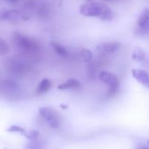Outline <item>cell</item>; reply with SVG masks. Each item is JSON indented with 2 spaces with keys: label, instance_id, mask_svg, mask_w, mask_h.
Wrapping results in <instances>:
<instances>
[{
  "label": "cell",
  "instance_id": "6",
  "mask_svg": "<svg viewBox=\"0 0 149 149\" xmlns=\"http://www.w3.org/2000/svg\"><path fill=\"white\" fill-rule=\"evenodd\" d=\"M22 17V13L18 10H9L0 12V20L16 21Z\"/></svg>",
  "mask_w": 149,
  "mask_h": 149
},
{
  "label": "cell",
  "instance_id": "5",
  "mask_svg": "<svg viewBox=\"0 0 149 149\" xmlns=\"http://www.w3.org/2000/svg\"><path fill=\"white\" fill-rule=\"evenodd\" d=\"M132 74L134 78L146 87L149 88V74L146 71L142 69L132 70Z\"/></svg>",
  "mask_w": 149,
  "mask_h": 149
},
{
  "label": "cell",
  "instance_id": "17",
  "mask_svg": "<svg viewBox=\"0 0 149 149\" xmlns=\"http://www.w3.org/2000/svg\"><path fill=\"white\" fill-rule=\"evenodd\" d=\"M7 132H18V133L22 134V135H24L26 133V130L23 129V127L20 126H17V125H13V126H10L8 129L7 130Z\"/></svg>",
  "mask_w": 149,
  "mask_h": 149
},
{
  "label": "cell",
  "instance_id": "4",
  "mask_svg": "<svg viewBox=\"0 0 149 149\" xmlns=\"http://www.w3.org/2000/svg\"><path fill=\"white\" fill-rule=\"evenodd\" d=\"M39 114L47 122L52 128H57L60 125V115L57 111L49 107H42L39 109Z\"/></svg>",
  "mask_w": 149,
  "mask_h": 149
},
{
  "label": "cell",
  "instance_id": "16",
  "mask_svg": "<svg viewBox=\"0 0 149 149\" xmlns=\"http://www.w3.org/2000/svg\"><path fill=\"white\" fill-rule=\"evenodd\" d=\"M9 49L10 48L7 42L4 39H0V56L6 55L9 52Z\"/></svg>",
  "mask_w": 149,
  "mask_h": 149
},
{
  "label": "cell",
  "instance_id": "8",
  "mask_svg": "<svg viewBox=\"0 0 149 149\" xmlns=\"http://www.w3.org/2000/svg\"><path fill=\"white\" fill-rule=\"evenodd\" d=\"M18 84L12 79H5L1 83V90L7 93H15L18 90Z\"/></svg>",
  "mask_w": 149,
  "mask_h": 149
},
{
  "label": "cell",
  "instance_id": "2",
  "mask_svg": "<svg viewBox=\"0 0 149 149\" xmlns=\"http://www.w3.org/2000/svg\"><path fill=\"white\" fill-rule=\"evenodd\" d=\"M11 40L13 46L22 52H33L39 49V44L36 40L30 39L19 32L13 33Z\"/></svg>",
  "mask_w": 149,
  "mask_h": 149
},
{
  "label": "cell",
  "instance_id": "1",
  "mask_svg": "<svg viewBox=\"0 0 149 149\" xmlns=\"http://www.w3.org/2000/svg\"><path fill=\"white\" fill-rule=\"evenodd\" d=\"M79 12L85 17H100L103 21H111L113 18V13L110 7L100 2L93 1L81 4Z\"/></svg>",
  "mask_w": 149,
  "mask_h": 149
},
{
  "label": "cell",
  "instance_id": "20",
  "mask_svg": "<svg viewBox=\"0 0 149 149\" xmlns=\"http://www.w3.org/2000/svg\"><path fill=\"white\" fill-rule=\"evenodd\" d=\"M104 1H115V0H104Z\"/></svg>",
  "mask_w": 149,
  "mask_h": 149
},
{
  "label": "cell",
  "instance_id": "12",
  "mask_svg": "<svg viewBox=\"0 0 149 149\" xmlns=\"http://www.w3.org/2000/svg\"><path fill=\"white\" fill-rule=\"evenodd\" d=\"M50 45L57 54H58V55L62 57L68 56V51L65 49V47L63 46L62 45H61V44L56 42H52L50 43Z\"/></svg>",
  "mask_w": 149,
  "mask_h": 149
},
{
  "label": "cell",
  "instance_id": "10",
  "mask_svg": "<svg viewBox=\"0 0 149 149\" xmlns=\"http://www.w3.org/2000/svg\"><path fill=\"white\" fill-rule=\"evenodd\" d=\"M149 21V9L145 8L142 11V13L140 15L138 19V25L141 28L143 29L146 28L148 25Z\"/></svg>",
  "mask_w": 149,
  "mask_h": 149
},
{
  "label": "cell",
  "instance_id": "21",
  "mask_svg": "<svg viewBox=\"0 0 149 149\" xmlns=\"http://www.w3.org/2000/svg\"><path fill=\"white\" fill-rule=\"evenodd\" d=\"M141 149H149L148 148H145V147H143V148H141Z\"/></svg>",
  "mask_w": 149,
  "mask_h": 149
},
{
  "label": "cell",
  "instance_id": "7",
  "mask_svg": "<svg viewBox=\"0 0 149 149\" xmlns=\"http://www.w3.org/2000/svg\"><path fill=\"white\" fill-rule=\"evenodd\" d=\"M120 44L117 42H109L100 44L97 47V49L102 52H114L120 48Z\"/></svg>",
  "mask_w": 149,
  "mask_h": 149
},
{
  "label": "cell",
  "instance_id": "19",
  "mask_svg": "<svg viewBox=\"0 0 149 149\" xmlns=\"http://www.w3.org/2000/svg\"><path fill=\"white\" fill-rule=\"evenodd\" d=\"M61 107L62 108V109H68V106H65V105H61Z\"/></svg>",
  "mask_w": 149,
  "mask_h": 149
},
{
  "label": "cell",
  "instance_id": "3",
  "mask_svg": "<svg viewBox=\"0 0 149 149\" xmlns=\"http://www.w3.org/2000/svg\"><path fill=\"white\" fill-rule=\"evenodd\" d=\"M99 79L105 84L108 85L109 90L108 91L109 97H112L116 95L119 87V81L117 77L109 71H101L99 74Z\"/></svg>",
  "mask_w": 149,
  "mask_h": 149
},
{
  "label": "cell",
  "instance_id": "9",
  "mask_svg": "<svg viewBox=\"0 0 149 149\" xmlns=\"http://www.w3.org/2000/svg\"><path fill=\"white\" fill-rule=\"evenodd\" d=\"M80 87H81V83L76 79H69L65 82L58 86V89L61 90H68V89H79Z\"/></svg>",
  "mask_w": 149,
  "mask_h": 149
},
{
  "label": "cell",
  "instance_id": "18",
  "mask_svg": "<svg viewBox=\"0 0 149 149\" xmlns=\"http://www.w3.org/2000/svg\"><path fill=\"white\" fill-rule=\"evenodd\" d=\"M4 1H6L7 2L10 3V4H15V3L18 2L19 0H4Z\"/></svg>",
  "mask_w": 149,
  "mask_h": 149
},
{
  "label": "cell",
  "instance_id": "14",
  "mask_svg": "<svg viewBox=\"0 0 149 149\" xmlns=\"http://www.w3.org/2000/svg\"><path fill=\"white\" fill-rule=\"evenodd\" d=\"M80 55H81V57L82 58L83 61L85 63L89 62L93 58V53H92L91 50L87 49V48L81 49V51H80Z\"/></svg>",
  "mask_w": 149,
  "mask_h": 149
},
{
  "label": "cell",
  "instance_id": "15",
  "mask_svg": "<svg viewBox=\"0 0 149 149\" xmlns=\"http://www.w3.org/2000/svg\"><path fill=\"white\" fill-rule=\"evenodd\" d=\"M23 135H24L27 139L30 140V141H35V140H36L39 138V133L37 130H31L29 131V132H26V133Z\"/></svg>",
  "mask_w": 149,
  "mask_h": 149
},
{
  "label": "cell",
  "instance_id": "11",
  "mask_svg": "<svg viewBox=\"0 0 149 149\" xmlns=\"http://www.w3.org/2000/svg\"><path fill=\"white\" fill-rule=\"evenodd\" d=\"M52 81L49 79H42L41 81V82L38 85L36 92H37L38 94H44V93H46L47 92L49 91V89L52 87Z\"/></svg>",
  "mask_w": 149,
  "mask_h": 149
},
{
  "label": "cell",
  "instance_id": "13",
  "mask_svg": "<svg viewBox=\"0 0 149 149\" xmlns=\"http://www.w3.org/2000/svg\"><path fill=\"white\" fill-rule=\"evenodd\" d=\"M146 57V54L144 51L141 48L136 47L132 52V58L137 61H143Z\"/></svg>",
  "mask_w": 149,
  "mask_h": 149
}]
</instances>
